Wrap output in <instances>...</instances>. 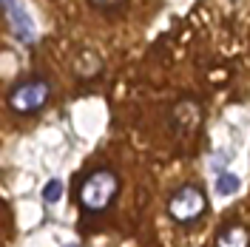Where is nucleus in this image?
<instances>
[{
	"mask_svg": "<svg viewBox=\"0 0 250 247\" xmlns=\"http://www.w3.org/2000/svg\"><path fill=\"white\" fill-rule=\"evenodd\" d=\"M120 193V176L108 168L88 173L80 185V207L85 213H103Z\"/></svg>",
	"mask_w": 250,
	"mask_h": 247,
	"instance_id": "1",
	"label": "nucleus"
},
{
	"mask_svg": "<svg viewBox=\"0 0 250 247\" xmlns=\"http://www.w3.org/2000/svg\"><path fill=\"white\" fill-rule=\"evenodd\" d=\"M48 97H51V85L43 77L23 80V82H17L15 88L9 91V108L15 114L26 117V114H34V111L43 108L48 103Z\"/></svg>",
	"mask_w": 250,
	"mask_h": 247,
	"instance_id": "2",
	"label": "nucleus"
},
{
	"mask_svg": "<svg viewBox=\"0 0 250 247\" xmlns=\"http://www.w3.org/2000/svg\"><path fill=\"white\" fill-rule=\"evenodd\" d=\"M205 210H208V196L196 185H182L179 190H173V196L168 199V213L179 225L196 222Z\"/></svg>",
	"mask_w": 250,
	"mask_h": 247,
	"instance_id": "3",
	"label": "nucleus"
},
{
	"mask_svg": "<svg viewBox=\"0 0 250 247\" xmlns=\"http://www.w3.org/2000/svg\"><path fill=\"white\" fill-rule=\"evenodd\" d=\"M216 247H250V233L245 225H228V227H222L216 236Z\"/></svg>",
	"mask_w": 250,
	"mask_h": 247,
	"instance_id": "4",
	"label": "nucleus"
},
{
	"mask_svg": "<svg viewBox=\"0 0 250 247\" xmlns=\"http://www.w3.org/2000/svg\"><path fill=\"white\" fill-rule=\"evenodd\" d=\"M239 190V179H236L233 173H219L216 179V193L219 196H230V193H236Z\"/></svg>",
	"mask_w": 250,
	"mask_h": 247,
	"instance_id": "5",
	"label": "nucleus"
},
{
	"mask_svg": "<svg viewBox=\"0 0 250 247\" xmlns=\"http://www.w3.org/2000/svg\"><path fill=\"white\" fill-rule=\"evenodd\" d=\"M60 196H62V182H60V179H51V182L43 187V199H46L48 205H54Z\"/></svg>",
	"mask_w": 250,
	"mask_h": 247,
	"instance_id": "6",
	"label": "nucleus"
},
{
	"mask_svg": "<svg viewBox=\"0 0 250 247\" xmlns=\"http://www.w3.org/2000/svg\"><path fill=\"white\" fill-rule=\"evenodd\" d=\"M97 12H117V9H123L125 0H88Z\"/></svg>",
	"mask_w": 250,
	"mask_h": 247,
	"instance_id": "7",
	"label": "nucleus"
}]
</instances>
